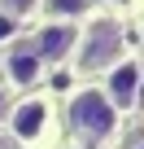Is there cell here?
Returning <instances> with one entry per match:
<instances>
[{"instance_id": "obj_1", "label": "cell", "mask_w": 144, "mask_h": 149, "mask_svg": "<svg viewBox=\"0 0 144 149\" xmlns=\"http://www.w3.org/2000/svg\"><path fill=\"white\" fill-rule=\"evenodd\" d=\"M122 57H127V31L114 13L88 18V26H79V44H74V57H70L79 74H105Z\"/></svg>"}, {"instance_id": "obj_2", "label": "cell", "mask_w": 144, "mask_h": 149, "mask_svg": "<svg viewBox=\"0 0 144 149\" xmlns=\"http://www.w3.org/2000/svg\"><path fill=\"white\" fill-rule=\"evenodd\" d=\"M65 118L74 127V136H83V140H105L118 132V110L109 105V97L101 88H79L65 105Z\"/></svg>"}, {"instance_id": "obj_3", "label": "cell", "mask_w": 144, "mask_h": 149, "mask_svg": "<svg viewBox=\"0 0 144 149\" xmlns=\"http://www.w3.org/2000/svg\"><path fill=\"white\" fill-rule=\"evenodd\" d=\"M9 132L22 145H39L52 132V101L48 97H22L18 105H9Z\"/></svg>"}, {"instance_id": "obj_4", "label": "cell", "mask_w": 144, "mask_h": 149, "mask_svg": "<svg viewBox=\"0 0 144 149\" xmlns=\"http://www.w3.org/2000/svg\"><path fill=\"white\" fill-rule=\"evenodd\" d=\"M140 88H144V61H140V57H122L118 66L105 70V88H101V92H105L109 105L122 114V110H135Z\"/></svg>"}, {"instance_id": "obj_5", "label": "cell", "mask_w": 144, "mask_h": 149, "mask_svg": "<svg viewBox=\"0 0 144 149\" xmlns=\"http://www.w3.org/2000/svg\"><path fill=\"white\" fill-rule=\"evenodd\" d=\"M31 44H35V53H39L44 66H61V61L74 57L79 26H74V22H44V26L31 35Z\"/></svg>"}, {"instance_id": "obj_6", "label": "cell", "mask_w": 144, "mask_h": 149, "mask_svg": "<svg viewBox=\"0 0 144 149\" xmlns=\"http://www.w3.org/2000/svg\"><path fill=\"white\" fill-rule=\"evenodd\" d=\"M0 70H5V79H9L13 88H31V84H39L44 61H39V53H35L31 35H26V40H13V44L5 48V57H0Z\"/></svg>"}, {"instance_id": "obj_7", "label": "cell", "mask_w": 144, "mask_h": 149, "mask_svg": "<svg viewBox=\"0 0 144 149\" xmlns=\"http://www.w3.org/2000/svg\"><path fill=\"white\" fill-rule=\"evenodd\" d=\"M92 0H39V13L44 22H79V18H92Z\"/></svg>"}, {"instance_id": "obj_8", "label": "cell", "mask_w": 144, "mask_h": 149, "mask_svg": "<svg viewBox=\"0 0 144 149\" xmlns=\"http://www.w3.org/2000/svg\"><path fill=\"white\" fill-rule=\"evenodd\" d=\"M0 13H5L9 22H22V18L39 13V0H0Z\"/></svg>"}, {"instance_id": "obj_9", "label": "cell", "mask_w": 144, "mask_h": 149, "mask_svg": "<svg viewBox=\"0 0 144 149\" xmlns=\"http://www.w3.org/2000/svg\"><path fill=\"white\" fill-rule=\"evenodd\" d=\"M92 5H122V0H92Z\"/></svg>"}, {"instance_id": "obj_10", "label": "cell", "mask_w": 144, "mask_h": 149, "mask_svg": "<svg viewBox=\"0 0 144 149\" xmlns=\"http://www.w3.org/2000/svg\"><path fill=\"white\" fill-rule=\"evenodd\" d=\"M0 114H5V97H0Z\"/></svg>"}, {"instance_id": "obj_11", "label": "cell", "mask_w": 144, "mask_h": 149, "mask_svg": "<svg viewBox=\"0 0 144 149\" xmlns=\"http://www.w3.org/2000/svg\"><path fill=\"white\" fill-rule=\"evenodd\" d=\"M0 57H5V48H0Z\"/></svg>"}, {"instance_id": "obj_12", "label": "cell", "mask_w": 144, "mask_h": 149, "mask_svg": "<svg viewBox=\"0 0 144 149\" xmlns=\"http://www.w3.org/2000/svg\"><path fill=\"white\" fill-rule=\"evenodd\" d=\"M140 149H144V145H140Z\"/></svg>"}]
</instances>
